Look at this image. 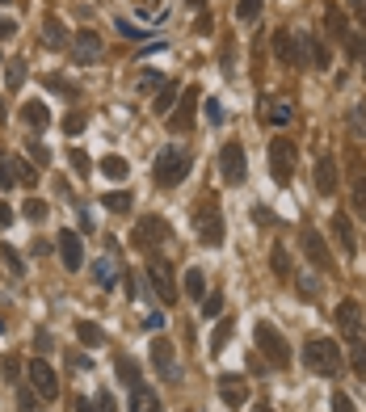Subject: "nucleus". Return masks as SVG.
Masks as SVG:
<instances>
[{"mask_svg": "<svg viewBox=\"0 0 366 412\" xmlns=\"http://www.w3.org/2000/svg\"><path fill=\"white\" fill-rule=\"evenodd\" d=\"M303 366H308L312 375L337 379V375H341V366H346V358H341L337 341H329V337H312V341L303 345Z\"/></svg>", "mask_w": 366, "mask_h": 412, "instance_id": "nucleus-1", "label": "nucleus"}, {"mask_svg": "<svg viewBox=\"0 0 366 412\" xmlns=\"http://www.w3.org/2000/svg\"><path fill=\"white\" fill-rule=\"evenodd\" d=\"M152 173H156V185H181V181H185V173H190V152H185V147H177V143H169V147L156 156Z\"/></svg>", "mask_w": 366, "mask_h": 412, "instance_id": "nucleus-2", "label": "nucleus"}, {"mask_svg": "<svg viewBox=\"0 0 366 412\" xmlns=\"http://www.w3.org/2000/svg\"><path fill=\"white\" fill-rule=\"evenodd\" d=\"M194 227H198V240H202L207 248H219V244H223V211H219L215 198H198Z\"/></svg>", "mask_w": 366, "mask_h": 412, "instance_id": "nucleus-3", "label": "nucleus"}, {"mask_svg": "<svg viewBox=\"0 0 366 412\" xmlns=\"http://www.w3.org/2000/svg\"><path fill=\"white\" fill-rule=\"evenodd\" d=\"M131 240H135V248L156 253L164 240H173V227H169V219H160V215H139L135 227H131Z\"/></svg>", "mask_w": 366, "mask_h": 412, "instance_id": "nucleus-4", "label": "nucleus"}, {"mask_svg": "<svg viewBox=\"0 0 366 412\" xmlns=\"http://www.w3.org/2000/svg\"><path fill=\"white\" fill-rule=\"evenodd\" d=\"M148 282H152L156 299L173 307V299H177V278H173V265H169L160 253H148Z\"/></svg>", "mask_w": 366, "mask_h": 412, "instance_id": "nucleus-5", "label": "nucleus"}, {"mask_svg": "<svg viewBox=\"0 0 366 412\" xmlns=\"http://www.w3.org/2000/svg\"><path fill=\"white\" fill-rule=\"evenodd\" d=\"M295 160H299L295 139H270V173H274V181H278V185H287V181H291Z\"/></svg>", "mask_w": 366, "mask_h": 412, "instance_id": "nucleus-6", "label": "nucleus"}, {"mask_svg": "<svg viewBox=\"0 0 366 412\" xmlns=\"http://www.w3.org/2000/svg\"><path fill=\"white\" fill-rule=\"evenodd\" d=\"M312 63L316 72H329V51L316 34H295V67Z\"/></svg>", "mask_w": 366, "mask_h": 412, "instance_id": "nucleus-7", "label": "nucleus"}, {"mask_svg": "<svg viewBox=\"0 0 366 412\" xmlns=\"http://www.w3.org/2000/svg\"><path fill=\"white\" fill-rule=\"evenodd\" d=\"M253 337H257V350H261L274 366H287V362H291V350H287V341H282V333H278L274 324H266V320H261Z\"/></svg>", "mask_w": 366, "mask_h": 412, "instance_id": "nucleus-8", "label": "nucleus"}, {"mask_svg": "<svg viewBox=\"0 0 366 412\" xmlns=\"http://www.w3.org/2000/svg\"><path fill=\"white\" fill-rule=\"evenodd\" d=\"M219 173H223L228 185H244L249 160H244V147H240V143H223V152H219Z\"/></svg>", "mask_w": 366, "mask_h": 412, "instance_id": "nucleus-9", "label": "nucleus"}, {"mask_svg": "<svg viewBox=\"0 0 366 412\" xmlns=\"http://www.w3.org/2000/svg\"><path fill=\"white\" fill-rule=\"evenodd\" d=\"M25 375H30V387L38 392V400L46 404V400H55L59 396V375L42 362V358H30V366H25Z\"/></svg>", "mask_w": 366, "mask_h": 412, "instance_id": "nucleus-10", "label": "nucleus"}, {"mask_svg": "<svg viewBox=\"0 0 366 412\" xmlns=\"http://www.w3.org/2000/svg\"><path fill=\"white\" fill-rule=\"evenodd\" d=\"M101 51H105V42H101V34H93V29H80V34H72V42H67L72 63H97Z\"/></svg>", "mask_w": 366, "mask_h": 412, "instance_id": "nucleus-11", "label": "nucleus"}, {"mask_svg": "<svg viewBox=\"0 0 366 412\" xmlns=\"http://www.w3.org/2000/svg\"><path fill=\"white\" fill-rule=\"evenodd\" d=\"M55 240H59V261L67 265V274H76V270L84 265V240H80L76 232H67V227H63Z\"/></svg>", "mask_w": 366, "mask_h": 412, "instance_id": "nucleus-12", "label": "nucleus"}, {"mask_svg": "<svg viewBox=\"0 0 366 412\" xmlns=\"http://www.w3.org/2000/svg\"><path fill=\"white\" fill-rule=\"evenodd\" d=\"M194 105H198V88H185V93L177 97L173 114H169V126H173V131H190V122H194Z\"/></svg>", "mask_w": 366, "mask_h": 412, "instance_id": "nucleus-13", "label": "nucleus"}, {"mask_svg": "<svg viewBox=\"0 0 366 412\" xmlns=\"http://www.w3.org/2000/svg\"><path fill=\"white\" fill-rule=\"evenodd\" d=\"M329 232H333V240H337V248H341V257H354L358 253V240H354V223H350V215H333V223H329Z\"/></svg>", "mask_w": 366, "mask_h": 412, "instance_id": "nucleus-14", "label": "nucleus"}, {"mask_svg": "<svg viewBox=\"0 0 366 412\" xmlns=\"http://www.w3.org/2000/svg\"><path fill=\"white\" fill-rule=\"evenodd\" d=\"M303 253L312 257V265H316V270H329V265H333L329 244H325V236H320L316 227H303Z\"/></svg>", "mask_w": 366, "mask_h": 412, "instance_id": "nucleus-15", "label": "nucleus"}, {"mask_svg": "<svg viewBox=\"0 0 366 412\" xmlns=\"http://www.w3.org/2000/svg\"><path fill=\"white\" fill-rule=\"evenodd\" d=\"M152 362H156V371H160L164 379H181V371H177V358H173V345H169V337H156V341H152Z\"/></svg>", "mask_w": 366, "mask_h": 412, "instance_id": "nucleus-16", "label": "nucleus"}, {"mask_svg": "<svg viewBox=\"0 0 366 412\" xmlns=\"http://www.w3.org/2000/svg\"><path fill=\"white\" fill-rule=\"evenodd\" d=\"M219 400H223L228 408H240V404L249 400V383H244L240 375H219Z\"/></svg>", "mask_w": 366, "mask_h": 412, "instance_id": "nucleus-17", "label": "nucleus"}, {"mask_svg": "<svg viewBox=\"0 0 366 412\" xmlns=\"http://www.w3.org/2000/svg\"><path fill=\"white\" fill-rule=\"evenodd\" d=\"M325 25H329V34H333L337 42H346V38H350V21H346V8H341L337 0H329V4H325Z\"/></svg>", "mask_w": 366, "mask_h": 412, "instance_id": "nucleus-18", "label": "nucleus"}, {"mask_svg": "<svg viewBox=\"0 0 366 412\" xmlns=\"http://www.w3.org/2000/svg\"><path fill=\"white\" fill-rule=\"evenodd\" d=\"M337 324H341V333H358V324H362V303H358V299H341V303H337Z\"/></svg>", "mask_w": 366, "mask_h": 412, "instance_id": "nucleus-19", "label": "nucleus"}, {"mask_svg": "<svg viewBox=\"0 0 366 412\" xmlns=\"http://www.w3.org/2000/svg\"><path fill=\"white\" fill-rule=\"evenodd\" d=\"M316 190L320 194H337V160L333 156H320V164H316Z\"/></svg>", "mask_w": 366, "mask_h": 412, "instance_id": "nucleus-20", "label": "nucleus"}, {"mask_svg": "<svg viewBox=\"0 0 366 412\" xmlns=\"http://www.w3.org/2000/svg\"><path fill=\"white\" fill-rule=\"evenodd\" d=\"M42 38H46V46H55V51L72 42V38H67V29H63V21H59L55 13H46V17H42Z\"/></svg>", "mask_w": 366, "mask_h": 412, "instance_id": "nucleus-21", "label": "nucleus"}, {"mask_svg": "<svg viewBox=\"0 0 366 412\" xmlns=\"http://www.w3.org/2000/svg\"><path fill=\"white\" fill-rule=\"evenodd\" d=\"M126 412H160V396L139 383V387H131V408Z\"/></svg>", "mask_w": 366, "mask_h": 412, "instance_id": "nucleus-22", "label": "nucleus"}, {"mask_svg": "<svg viewBox=\"0 0 366 412\" xmlns=\"http://www.w3.org/2000/svg\"><path fill=\"white\" fill-rule=\"evenodd\" d=\"M291 118H295V109L287 101H266V109H261V122L266 126H287Z\"/></svg>", "mask_w": 366, "mask_h": 412, "instance_id": "nucleus-23", "label": "nucleus"}, {"mask_svg": "<svg viewBox=\"0 0 366 412\" xmlns=\"http://www.w3.org/2000/svg\"><path fill=\"white\" fill-rule=\"evenodd\" d=\"M346 131L354 143H366V105H350L346 109Z\"/></svg>", "mask_w": 366, "mask_h": 412, "instance_id": "nucleus-24", "label": "nucleus"}, {"mask_svg": "<svg viewBox=\"0 0 366 412\" xmlns=\"http://www.w3.org/2000/svg\"><path fill=\"white\" fill-rule=\"evenodd\" d=\"M274 55H278V63L295 67V34H291V29H278V34H274Z\"/></svg>", "mask_w": 366, "mask_h": 412, "instance_id": "nucleus-25", "label": "nucleus"}, {"mask_svg": "<svg viewBox=\"0 0 366 412\" xmlns=\"http://www.w3.org/2000/svg\"><path fill=\"white\" fill-rule=\"evenodd\" d=\"M76 337H80L84 350H101V345H105V333H101L93 320H76Z\"/></svg>", "mask_w": 366, "mask_h": 412, "instance_id": "nucleus-26", "label": "nucleus"}, {"mask_svg": "<svg viewBox=\"0 0 366 412\" xmlns=\"http://www.w3.org/2000/svg\"><path fill=\"white\" fill-rule=\"evenodd\" d=\"M346 345H350V366H354V375H366V341L358 333H346Z\"/></svg>", "mask_w": 366, "mask_h": 412, "instance_id": "nucleus-27", "label": "nucleus"}, {"mask_svg": "<svg viewBox=\"0 0 366 412\" xmlns=\"http://www.w3.org/2000/svg\"><path fill=\"white\" fill-rule=\"evenodd\" d=\"M160 88H164V72L143 67V76L135 80V93H139V97H148V93H160Z\"/></svg>", "mask_w": 366, "mask_h": 412, "instance_id": "nucleus-28", "label": "nucleus"}, {"mask_svg": "<svg viewBox=\"0 0 366 412\" xmlns=\"http://www.w3.org/2000/svg\"><path fill=\"white\" fill-rule=\"evenodd\" d=\"M177 97H181V88H177V84L169 80V84H164V88L156 93V105H152V109H156L160 118H169V114H173V105H177Z\"/></svg>", "mask_w": 366, "mask_h": 412, "instance_id": "nucleus-29", "label": "nucleus"}, {"mask_svg": "<svg viewBox=\"0 0 366 412\" xmlns=\"http://www.w3.org/2000/svg\"><path fill=\"white\" fill-rule=\"evenodd\" d=\"M21 118H25V126H30V131H46V122H51V114H46V105H42V101H30V105L21 109Z\"/></svg>", "mask_w": 366, "mask_h": 412, "instance_id": "nucleus-30", "label": "nucleus"}, {"mask_svg": "<svg viewBox=\"0 0 366 412\" xmlns=\"http://www.w3.org/2000/svg\"><path fill=\"white\" fill-rule=\"evenodd\" d=\"M185 295L194 303H202V295H207V274L202 270H185Z\"/></svg>", "mask_w": 366, "mask_h": 412, "instance_id": "nucleus-31", "label": "nucleus"}, {"mask_svg": "<svg viewBox=\"0 0 366 412\" xmlns=\"http://www.w3.org/2000/svg\"><path fill=\"white\" fill-rule=\"evenodd\" d=\"M101 173H105L110 181H126V173H131V164H126L122 156H105V160H101Z\"/></svg>", "mask_w": 366, "mask_h": 412, "instance_id": "nucleus-32", "label": "nucleus"}, {"mask_svg": "<svg viewBox=\"0 0 366 412\" xmlns=\"http://www.w3.org/2000/svg\"><path fill=\"white\" fill-rule=\"evenodd\" d=\"M93 278H97L101 291H110V286H114V261H110V257H97V261H93Z\"/></svg>", "mask_w": 366, "mask_h": 412, "instance_id": "nucleus-33", "label": "nucleus"}, {"mask_svg": "<svg viewBox=\"0 0 366 412\" xmlns=\"http://www.w3.org/2000/svg\"><path fill=\"white\" fill-rule=\"evenodd\" d=\"M0 261H4V270H8L13 278H25V261L17 257V248H8V244H0Z\"/></svg>", "mask_w": 366, "mask_h": 412, "instance_id": "nucleus-34", "label": "nucleus"}, {"mask_svg": "<svg viewBox=\"0 0 366 412\" xmlns=\"http://www.w3.org/2000/svg\"><path fill=\"white\" fill-rule=\"evenodd\" d=\"M118 379H122L126 387H139V383H143V375H139V366H135V362L126 358V354L118 358Z\"/></svg>", "mask_w": 366, "mask_h": 412, "instance_id": "nucleus-35", "label": "nucleus"}, {"mask_svg": "<svg viewBox=\"0 0 366 412\" xmlns=\"http://www.w3.org/2000/svg\"><path fill=\"white\" fill-rule=\"evenodd\" d=\"M21 219L42 223V219H46V202H42V198H25V202H21Z\"/></svg>", "mask_w": 366, "mask_h": 412, "instance_id": "nucleus-36", "label": "nucleus"}, {"mask_svg": "<svg viewBox=\"0 0 366 412\" xmlns=\"http://www.w3.org/2000/svg\"><path fill=\"white\" fill-rule=\"evenodd\" d=\"M232 328H236V320H219V328H215V337H211V354H223V350H228Z\"/></svg>", "mask_w": 366, "mask_h": 412, "instance_id": "nucleus-37", "label": "nucleus"}, {"mask_svg": "<svg viewBox=\"0 0 366 412\" xmlns=\"http://www.w3.org/2000/svg\"><path fill=\"white\" fill-rule=\"evenodd\" d=\"M101 206H105V211H114V215H122V211L131 206V194H126V190H114V194H105V198H101Z\"/></svg>", "mask_w": 366, "mask_h": 412, "instance_id": "nucleus-38", "label": "nucleus"}, {"mask_svg": "<svg viewBox=\"0 0 366 412\" xmlns=\"http://www.w3.org/2000/svg\"><path fill=\"white\" fill-rule=\"evenodd\" d=\"M270 261H274V274H278V278H291V257H287V244H274Z\"/></svg>", "mask_w": 366, "mask_h": 412, "instance_id": "nucleus-39", "label": "nucleus"}, {"mask_svg": "<svg viewBox=\"0 0 366 412\" xmlns=\"http://www.w3.org/2000/svg\"><path fill=\"white\" fill-rule=\"evenodd\" d=\"M17 412H42V400H38L34 387H21L17 392Z\"/></svg>", "mask_w": 366, "mask_h": 412, "instance_id": "nucleus-40", "label": "nucleus"}, {"mask_svg": "<svg viewBox=\"0 0 366 412\" xmlns=\"http://www.w3.org/2000/svg\"><path fill=\"white\" fill-rule=\"evenodd\" d=\"M13 177H17V185H30V190H34V181H38V173H34L25 160H13Z\"/></svg>", "mask_w": 366, "mask_h": 412, "instance_id": "nucleus-41", "label": "nucleus"}, {"mask_svg": "<svg viewBox=\"0 0 366 412\" xmlns=\"http://www.w3.org/2000/svg\"><path fill=\"white\" fill-rule=\"evenodd\" d=\"M13 185H17V177H13V156H4V152H0V194H4V190H13Z\"/></svg>", "mask_w": 366, "mask_h": 412, "instance_id": "nucleus-42", "label": "nucleus"}, {"mask_svg": "<svg viewBox=\"0 0 366 412\" xmlns=\"http://www.w3.org/2000/svg\"><path fill=\"white\" fill-rule=\"evenodd\" d=\"M4 80H8V88H21V84H25V59H13Z\"/></svg>", "mask_w": 366, "mask_h": 412, "instance_id": "nucleus-43", "label": "nucleus"}, {"mask_svg": "<svg viewBox=\"0 0 366 412\" xmlns=\"http://www.w3.org/2000/svg\"><path fill=\"white\" fill-rule=\"evenodd\" d=\"M261 4H266V0H240V4H236V17H240V21H257Z\"/></svg>", "mask_w": 366, "mask_h": 412, "instance_id": "nucleus-44", "label": "nucleus"}, {"mask_svg": "<svg viewBox=\"0 0 366 412\" xmlns=\"http://www.w3.org/2000/svg\"><path fill=\"white\" fill-rule=\"evenodd\" d=\"M354 206H358V215H366V177L354 181Z\"/></svg>", "mask_w": 366, "mask_h": 412, "instance_id": "nucleus-45", "label": "nucleus"}, {"mask_svg": "<svg viewBox=\"0 0 366 412\" xmlns=\"http://www.w3.org/2000/svg\"><path fill=\"white\" fill-rule=\"evenodd\" d=\"M63 131H67V135H80V131H84V114H67V118H63Z\"/></svg>", "mask_w": 366, "mask_h": 412, "instance_id": "nucleus-46", "label": "nucleus"}, {"mask_svg": "<svg viewBox=\"0 0 366 412\" xmlns=\"http://www.w3.org/2000/svg\"><path fill=\"white\" fill-rule=\"evenodd\" d=\"M219 312H223V299H219V295H211V299L202 303V316H207V320H215Z\"/></svg>", "mask_w": 366, "mask_h": 412, "instance_id": "nucleus-47", "label": "nucleus"}, {"mask_svg": "<svg viewBox=\"0 0 366 412\" xmlns=\"http://www.w3.org/2000/svg\"><path fill=\"white\" fill-rule=\"evenodd\" d=\"M135 4H139V13H143L148 21H156V17H160V0H135Z\"/></svg>", "mask_w": 366, "mask_h": 412, "instance_id": "nucleus-48", "label": "nucleus"}, {"mask_svg": "<svg viewBox=\"0 0 366 412\" xmlns=\"http://www.w3.org/2000/svg\"><path fill=\"white\" fill-rule=\"evenodd\" d=\"M329 404H333V412H354V404H350V396H346V392H333V400H329Z\"/></svg>", "mask_w": 366, "mask_h": 412, "instance_id": "nucleus-49", "label": "nucleus"}, {"mask_svg": "<svg viewBox=\"0 0 366 412\" xmlns=\"http://www.w3.org/2000/svg\"><path fill=\"white\" fill-rule=\"evenodd\" d=\"M299 295L316 299V295H320V282H316V278H299Z\"/></svg>", "mask_w": 366, "mask_h": 412, "instance_id": "nucleus-50", "label": "nucleus"}, {"mask_svg": "<svg viewBox=\"0 0 366 412\" xmlns=\"http://www.w3.org/2000/svg\"><path fill=\"white\" fill-rule=\"evenodd\" d=\"M0 366H4V379H17V371H21V362H17V358H13V354H8V358H4V362H0Z\"/></svg>", "mask_w": 366, "mask_h": 412, "instance_id": "nucleus-51", "label": "nucleus"}, {"mask_svg": "<svg viewBox=\"0 0 366 412\" xmlns=\"http://www.w3.org/2000/svg\"><path fill=\"white\" fill-rule=\"evenodd\" d=\"M207 118H211V122H215V126H219V122H223V109H219V101H207Z\"/></svg>", "mask_w": 366, "mask_h": 412, "instance_id": "nucleus-52", "label": "nucleus"}, {"mask_svg": "<svg viewBox=\"0 0 366 412\" xmlns=\"http://www.w3.org/2000/svg\"><path fill=\"white\" fill-rule=\"evenodd\" d=\"M72 164H76V168H80V173H89V168H93V164H89V156H84V152H80V147H76V152H72Z\"/></svg>", "mask_w": 366, "mask_h": 412, "instance_id": "nucleus-53", "label": "nucleus"}, {"mask_svg": "<svg viewBox=\"0 0 366 412\" xmlns=\"http://www.w3.org/2000/svg\"><path fill=\"white\" fill-rule=\"evenodd\" d=\"M17 34V21L13 17H0V38H13Z\"/></svg>", "mask_w": 366, "mask_h": 412, "instance_id": "nucleus-54", "label": "nucleus"}, {"mask_svg": "<svg viewBox=\"0 0 366 412\" xmlns=\"http://www.w3.org/2000/svg\"><path fill=\"white\" fill-rule=\"evenodd\" d=\"M118 29H122V34H126V38H135V42H139V38H143V34H139V29H135V25H131V21H118Z\"/></svg>", "mask_w": 366, "mask_h": 412, "instance_id": "nucleus-55", "label": "nucleus"}, {"mask_svg": "<svg viewBox=\"0 0 366 412\" xmlns=\"http://www.w3.org/2000/svg\"><path fill=\"white\" fill-rule=\"evenodd\" d=\"M30 152H34V160H38V164H46V160H51V156H46V147H42V143H30Z\"/></svg>", "mask_w": 366, "mask_h": 412, "instance_id": "nucleus-56", "label": "nucleus"}, {"mask_svg": "<svg viewBox=\"0 0 366 412\" xmlns=\"http://www.w3.org/2000/svg\"><path fill=\"white\" fill-rule=\"evenodd\" d=\"M8 223H13V211H8V206L0 202V227H8Z\"/></svg>", "mask_w": 366, "mask_h": 412, "instance_id": "nucleus-57", "label": "nucleus"}, {"mask_svg": "<svg viewBox=\"0 0 366 412\" xmlns=\"http://www.w3.org/2000/svg\"><path fill=\"white\" fill-rule=\"evenodd\" d=\"M80 412H101V404L97 400H80Z\"/></svg>", "mask_w": 366, "mask_h": 412, "instance_id": "nucleus-58", "label": "nucleus"}, {"mask_svg": "<svg viewBox=\"0 0 366 412\" xmlns=\"http://www.w3.org/2000/svg\"><path fill=\"white\" fill-rule=\"evenodd\" d=\"M358 17H362V21H366V0H362V4H358Z\"/></svg>", "mask_w": 366, "mask_h": 412, "instance_id": "nucleus-59", "label": "nucleus"}, {"mask_svg": "<svg viewBox=\"0 0 366 412\" xmlns=\"http://www.w3.org/2000/svg\"><path fill=\"white\" fill-rule=\"evenodd\" d=\"M185 4H194V8H202V4H207V0H185Z\"/></svg>", "mask_w": 366, "mask_h": 412, "instance_id": "nucleus-60", "label": "nucleus"}, {"mask_svg": "<svg viewBox=\"0 0 366 412\" xmlns=\"http://www.w3.org/2000/svg\"><path fill=\"white\" fill-rule=\"evenodd\" d=\"M0 122H4V101H0Z\"/></svg>", "mask_w": 366, "mask_h": 412, "instance_id": "nucleus-61", "label": "nucleus"}, {"mask_svg": "<svg viewBox=\"0 0 366 412\" xmlns=\"http://www.w3.org/2000/svg\"><path fill=\"white\" fill-rule=\"evenodd\" d=\"M0 4H8V0H0Z\"/></svg>", "mask_w": 366, "mask_h": 412, "instance_id": "nucleus-62", "label": "nucleus"}, {"mask_svg": "<svg viewBox=\"0 0 366 412\" xmlns=\"http://www.w3.org/2000/svg\"><path fill=\"white\" fill-rule=\"evenodd\" d=\"M181 412H190V408H181Z\"/></svg>", "mask_w": 366, "mask_h": 412, "instance_id": "nucleus-63", "label": "nucleus"}]
</instances>
